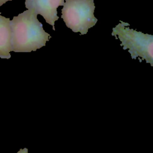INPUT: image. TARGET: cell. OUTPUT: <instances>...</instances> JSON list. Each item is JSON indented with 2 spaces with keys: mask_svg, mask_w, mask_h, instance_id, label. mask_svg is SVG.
<instances>
[{
  "mask_svg": "<svg viewBox=\"0 0 153 153\" xmlns=\"http://www.w3.org/2000/svg\"><path fill=\"white\" fill-rule=\"evenodd\" d=\"M37 13L27 10L10 20L11 51L28 53L45 45L51 35L46 32L38 21Z\"/></svg>",
  "mask_w": 153,
  "mask_h": 153,
  "instance_id": "cell-1",
  "label": "cell"
},
{
  "mask_svg": "<svg viewBox=\"0 0 153 153\" xmlns=\"http://www.w3.org/2000/svg\"><path fill=\"white\" fill-rule=\"evenodd\" d=\"M130 24L121 21L113 27L112 35L118 36L123 50H128L133 59L145 60L153 66V36L130 29Z\"/></svg>",
  "mask_w": 153,
  "mask_h": 153,
  "instance_id": "cell-2",
  "label": "cell"
},
{
  "mask_svg": "<svg viewBox=\"0 0 153 153\" xmlns=\"http://www.w3.org/2000/svg\"><path fill=\"white\" fill-rule=\"evenodd\" d=\"M62 16L66 26L74 32L84 35L97 22L94 16L93 0H65Z\"/></svg>",
  "mask_w": 153,
  "mask_h": 153,
  "instance_id": "cell-3",
  "label": "cell"
},
{
  "mask_svg": "<svg viewBox=\"0 0 153 153\" xmlns=\"http://www.w3.org/2000/svg\"><path fill=\"white\" fill-rule=\"evenodd\" d=\"M65 0H26L25 7L28 10L35 11L41 15L45 22L53 26L55 30L54 22L59 17L57 16V8L63 5Z\"/></svg>",
  "mask_w": 153,
  "mask_h": 153,
  "instance_id": "cell-4",
  "label": "cell"
},
{
  "mask_svg": "<svg viewBox=\"0 0 153 153\" xmlns=\"http://www.w3.org/2000/svg\"><path fill=\"white\" fill-rule=\"evenodd\" d=\"M11 30L10 20L0 14V57L8 59L11 57Z\"/></svg>",
  "mask_w": 153,
  "mask_h": 153,
  "instance_id": "cell-5",
  "label": "cell"
},
{
  "mask_svg": "<svg viewBox=\"0 0 153 153\" xmlns=\"http://www.w3.org/2000/svg\"><path fill=\"white\" fill-rule=\"evenodd\" d=\"M17 153H28V149L26 148L23 149H20Z\"/></svg>",
  "mask_w": 153,
  "mask_h": 153,
  "instance_id": "cell-6",
  "label": "cell"
},
{
  "mask_svg": "<svg viewBox=\"0 0 153 153\" xmlns=\"http://www.w3.org/2000/svg\"><path fill=\"white\" fill-rule=\"evenodd\" d=\"M8 1H13V0H0V6L2 5L3 4H4L6 2Z\"/></svg>",
  "mask_w": 153,
  "mask_h": 153,
  "instance_id": "cell-7",
  "label": "cell"
}]
</instances>
